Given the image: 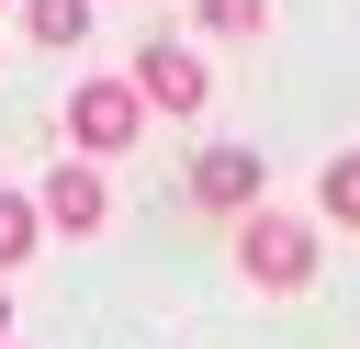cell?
I'll return each instance as SVG.
<instances>
[{"label":"cell","instance_id":"6da1fadb","mask_svg":"<svg viewBox=\"0 0 360 349\" xmlns=\"http://www.w3.org/2000/svg\"><path fill=\"white\" fill-rule=\"evenodd\" d=\"M315 259H326V248H315L304 214H248V225H236V270H248L259 293H304Z\"/></svg>","mask_w":360,"mask_h":349},{"label":"cell","instance_id":"7a4b0ae2","mask_svg":"<svg viewBox=\"0 0 360 349\" xmlns=\"http://www.w3.org/2000/svg\"><path fill=\"white\" fill-rule=\"evenodd\" d=\"M135 135H146V101H135V79H79V90H68V146H79L90 169H101V158H124Z\"/></svg>","mask_w":360,"mask_h":349},{"label":"cell","instance_id":"3957f363","mask_svg":"<svg viewBox=\"0 0 360 349\" xmlns=\"http://www.w3.org/2000/svg\"><path fill=\"white\" fill-rule=\"evenodd\" d=\"M202 90H214V68L191 45H135V101L146 113H202Z\"/></svg>","mask_w":360,"mask_h":349},{"label":"cell","instance_id":"277c9868","mask_svg":"<svg viewBox=\"0 0 360 349\" xmlns=\"http://www.w3.org/2000/svg\"><path fill=\"white\" fill-rule=\"evenodd\" d=\"M191 191H202L214 214H259V158H248V146H202V158H191Z\"/></svg>","mask_w":360,"mask_h":349},{"label":"cell","instance_id":"5b68a950","mask_svg":"<svg viewBox=\"0 0 360 349\" xmlns=\"http://www.w3.org/2000/svg\"><path fill=\"white\" fill-rule=\"evenodd\" d=\"M34 203H45V225H68V236H90V225L112 214V191H101V169H90V158H68V169H56Z\"/></svg>","mask_w":360,"mask_h":349},{"label":"cell","instance_id":"8992f818","mask_svg":"<svg viewBox=\"0 0 360 349\" xmlns=\"http://www.w3.org/2000/svg\"><path fill=\"white\" fill-rule=\"evenodd\" d=\"M34 236H45V203H34V191H0V270H22Z\"/></svg>","mask_w":360,"mask_h":349},{"label":"cell","instance_id":"52a82bcc","mask_svg":"<svg viewBox=\"0 0 360 349\" xmlns=\"http://www.w3.org/2000/svg\"><path fill=\"white\" fill-rule=\"evenodd\" d=\"M22 34L34 45H79L90 34V0H22Z\"/></svg>","mask_w":360,"mask_h":349},{"label":"cell","instance_id":"ba28073f","mask_svg":"<svg viewBox=\"0 0 360 349\" xmlns=\"http://www.w3.org/2000/svg\"><path fill=\"white\" fill-rule=\"evenodd\" d=\"M315 203H326V225H360V146H338V158H326Z\"/></svg>","mask_w":360,"mask_h":349},{"label":"cell","instance_id":"9c48e42d","mask_svg":"<svg viewBox=\"0 0 360 349\" xmlns=\"http://www.w3.org/2000/svg\"><path fill=\"white\" fill-rule=\"evenodd\" d=\"M270 0H202V34H259Z\"/></svg>","mask_w":360,"mask_h":349},{"label":"cell","instance_id":"30bf717a","mask_svg":"<svg viewBox=\"0 0 360 349\" xmlns=\"http://www.w3.org/2000/svg\"><path fill=\"white\" fill-rule=\"evenodd\" d=\"M0 338H11V293H0Z\"/></svg>","mask_w":360,"mask_h":349}]
</instances>
